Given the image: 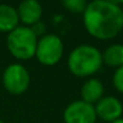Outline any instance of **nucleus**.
<instances>
[{
    "instance_id": "11",
    "label": "nucleus",
    "mask_w": 123,
    "mask_h": 123,
    "mask_svg": "<svg viewBox=\"0 0 123 123\" xmlns=\"http://www.w3.org/2000/svg\"><path fill=\"white\" fill-rule=\"evenodd\" d=\"M103 64L110 68H119L123 65V43H111L103 52Z\"/></svg>"
},
{
    "instance_id": "7",
    "label": "nucleus",
    "mask_w": 123,
    "mask_h": 123,
    "mask_svg": "<svg viewBox=\"0 0 123 123\" xmlns=\"http://www.w3.org/2000/svg\"><path fill=\"white\" fill-rule=\"evenodd\" d=\"M97 117L104 122H113L122 118L123 115V104L122 101L113 95H104L95 105Z\"/></svg>"
},
{
    "instance_id": "1",
    "label": "nucleus",
    "mask_w": 123,
    "mask_h": 123,
    "mask_svg": "<svg viewBox=\"0 0 123 123\" xmlns=\"http://www.w3.org/2000/svg\"><path fill=\"white\" fill-rule=\"evenodd\" d=\"M122 3L112 0H94L87 4L82 13L83 27L97 40L106 41L123 30Z\"/></svg>"
},
{
    "instance_id": "9",
    "label": "nucleus",
    "mask_w": 123,
    "mask_h": 123,
    "mask_svg": "<svg viewBox=\"0 0 123 123\" xmlns=\"http://www.w3.org/2000/svg\"><path fill=\"white\" fill-rule=\"evenodd\" d=\"M105 93V88L103 82L97 79V77H89L87 79L80 91V95H81V100L95 105L103 97Z\"/></svg>"
},
{
    "instance_id": "17",
    "label": "nucleus",
    "mask_w": 123,
    "mask_h": 123,
    "mask_svg": "<svg viewBox=\"0 0 123 123\" xmlns=\"http://www.w3.org/2000/svg\"><path fill=\"white\" fill-rule=\"evenodd\" d=\"M0 123H5V122H4V121H1V119H0Z\"/></svg>"
},
{
    "instance_id": "6",
    "label": "nucleus",
    "mask_w": 123,
    "mask_h": 123,
    "mask_svg": "<svg viewBox=\"0 0 123 123\" xmlns=\"http://www.w3.org/2000/svg\"><path fill=\"white\" fill-rule=\"evenodd\" d=\"M64 123H95L98 117L94 105L83 100L71 101L63 112Z\"/></svg>"
},
{
    "instance_id": "2",
    "label": "nucleus",
    "mask_w": 123,
    "mask_h": 123,
    "mask_svg": "<svg viewBox=\"0 0 123 123\" xmlns=\"http://www.w3.org/2000/svg\"><path fill=\"white\" fill-rule=\"evenodd\" d=\"M101 67V52L93 45H79L74 47L68 55L69 71L76 77H91L95 75Z\"/></svg>"
},
{
    "instance_id": "8",
    "label": "nucleus",
    "mask_w": 123,
    "mask_h": 123,
    "mask_svg": "<svg viewBox=\"0 0 123 123\" xmlns=\"http://www.w3.org/2000/svg\"><path fill=\"white\" fill-rule=\"evenodd\" d=\"M19 23L25 27H31L41 21L42 5L36 0H23L16 7Z\"/></svg>"
},
{
    "instance_id": "10",
    "label": "nucleus",
    "mask_w": 123,
    "mask_h": 123,
    "mask_svg": "<svg viewBox=\"0 0 123 123\" xmlns=\"http://www.w3.org/2000/svg\"><path fill=\"white\" fill-rule=\"evenodd\" d=\"M19 25L17 9L9 4H0V33L9 34Z\"/></svg>"
},
{
    "instance_id": "15",
    "label": "nucleus",
    "mask_w": 123,
    "mask_h": 123,
    "mask_svg": "<svg viewBox=\"0 0 123 123\" xmlns=\"http://www.w3.org/2000/svg\"><path fill=\"white\" fill-rule=\"evenodd\" d=\"M111 123H123V118H119V119H116V121H113V122H111Z\"/></svg>"
},
{
    "instance_id": "14",
    "label": "nucleus",
    "mask_w": 123,
    "mask_h": 123,
    "mask_svg": "<svg viewBox=\"0 0 123 123\" xmlns=\"http://www.w3.org/2000/svg\"><path fill=\"white\" fill-rule=\"evenodd\" d=\"M30 28H31V30L34 31V34H35L37 37H41V36H43V35L46 34V25H45L41 21L37 22L36 24L31 25Z\"/></svg>"
},
{
    "instance_id": "12",
    "label": "nucleus",
    "mask_w": 123,
    "mask_h": 123,
    "mask_svg": "<svg viewBox=\"0 0 123 123\" xmlns=\"http://www.w3.org/2000/svg\"><path fill=\"white\" fill-rule=\"evenodd\" d=\"M87 1L86 0H63V5L69 12L76 13V15H82L87 7Z\"/></svg>"
},
{
    "instance_id": "4",
    "label": "nucleus",
    "mask_w": 123,
    "mask_h": 123,
    "mask_svg": "<svg viewBox=\"0 0 123 123\" xmlns=\"http://www.w3.org/2000/svg\"><path fill=\"white\" fill-rule=\"evenodd\" d=\"M64 55V43L57 34H45L39 37L35 58L42 65L53 67L58 64Z\"/></svg>"
},
{
    "instance_id": "16",
    "label": "nucleus",
    "mask_w": 123,
    "mask_h": 123,
    "mask_svg": "<svg viewBox=\"0 0 123 123\" xmlns=\"http://www.w3.org/2000/svg\"><path fill=\"white\" fill-rule=\"evenodd\" d=\"M121 7H122V13H123V3H122V5H121Z\"/></svg>"
},
{
    "instance_id": "13",
    "label": "nucleus",
    "mask_w": 123,
    "mask_h": 123,
    "mask_svg": "<svg viewBox=\"0 0 123 123\" xmlns=\"http://www.w3.org/2000/svg\"><path fill=\"white\" fill-rule=\"evenodd\" d=\"M112 85L117 92L123 93V65L115 70L112 75Z\"/></svg>"
},
{
    "instance_id": "5",
    "label": "nucleus",
    "mask_w": 123,
    "mask_h": 123,
    "mask_svg": "<svg viewBox=\"0 0 123 123\" xmlns=\"http://www.w3.org/2000/svg\"><path fill=\"white\" fill-rule=\"evenodd\" d=\"M5 91L12 95H21L28 91L30 85V74L21 63L9 64L1 76Z\"/></svg>"
},
{
    "instance_id": "3",
    "label": "nucleus",
    "mask_w": 123,
    "mask_h": 123,
    "mask_svg": "<svg viewBox=\"0 0 123 123\" xmlns=\"http://www.w3.org/2000/svg\"><path fill=\"white\" fill-rule=\"evenodd\" d=\"M39 37L30 27L18 25L7 34L6 47L10 54L18 60H29L35 57Z\"/></svg>"
}]
</instances>
